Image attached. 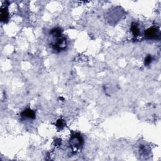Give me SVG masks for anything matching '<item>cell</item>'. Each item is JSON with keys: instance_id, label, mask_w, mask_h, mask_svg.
I'll return each instance as SVG.
<instances>
[{"instance_id": "8992f818", "label": "cell", "mask_w": 161, "mask_h": 161, "mask_svg": "<svg viewBox=\"0 0 161 161\" xmlns=\"http://www.w3.org/2000/svg\"><path fill=\"white\" fill-rule=\"evenodd\" d=\"M130 30L132 31L133 35L135 37H137L139 36L140 31V29L139 27V25L137 23L133 22L132 23L131 27H130Z\"/></svg>"}, {"instance_id": "ba28073f", "label": "cell", "mask_w": 161, "mask_h": 161, "mask_svg": "<svg viewBox=\"0 0 161 161\" xmlns=\"http://www.w3.org/2000/svg\"><path fill=\"white\" fill-rule=\"evenodd\" d=\"M152 56L151 55H148L145 59V61H144V64L145 65V66H149L150 65V64L152 62Z\"/></svg>"}, {"instance_id": "52a82bcc", "label": "cell", "mask_w": 161, "mask_h": 161, "mask_svg": "<svg viewBox=\"0 0 161 161\" xmlns=\"http://www.w3.org/2000/svg\"><path fill=\"white\" fill-rule=\"evenodd\" d=\"M64 120H61V119H59V120H58L57 121V123H56V125L58 128H61V129H62V128H64Z\"/></svg>"}, {"instance_id": "5b68a950", "label": "cell", "mask_w": 161, "mask_h": 161, "mask_svg": "<svg viewBox=\"0 0 161 161\" xmlns=\"http://www.w3.org/2000/svg\"><path fill=\"white\" fill-rule=\"evenodd\" d=\"M9 13L8 9L6 7L1 8V21L4 23H6L8 20Z\"/></svg>"}, {"instance_id": "6da1fadb", "label": "cell", "mask_w": 161, "mask_h": 161, "mask_svg": "<svg viewBox=\"0 0 161 161\" xmlns=\"http://www.w3.org/2000/svg\"><path fill=\"white\" fill-rule=\"evenodd\" d=\"M50 46L55 52H60L65 50L67 46V42L66 37L62 34V30L59 28H54L50 30Z\"/></svg>"}, {"instance_id": "277c9868", "label": "cell", "mask_w": 161, "mask_h": 161, "mask_svg": "<svg viewBox=\"0 0 161 161\" xmlns=\"http://www.w3.org/2000/svg\"><path fill=\"white\" fill-rule=\"evenodd\" d=\"M21 115L23 118H25L34 119L35 118V113L34 112V111L31 110L30 108L25 109L24 111L22 112Z\"/></svg>"}, {"instance_id": "3957f363", "label": "cell", "mask_w": 161, "mask_h": 161, "mask_svg": "<svg viewBox=\"0 0 161 161\" xmlns=\"http://www.w3.org/2000/svg\"><path fill=\"white\" fill-rule=\"evenodd\" d=\"M160 35V31L156 27H151L145 31V37L148 40L156 39Z\"/></svg>"}, {"instance_id": "7a4b0ae2", "label": "cell", "mask_w": 161, "mask_h": 161, "mask_svg": "<svg viewBox=\"0 0 161 161\" xmlns=\"http://www.w3.org/2000/svg\"><path fill=\"white\" fill-rule=\"evenodd\" d=\"M83 144L84 140L79 133H75L72 135L69 140L70 147L74 152L80 149Z\"/></svg>"}]
</instances>
